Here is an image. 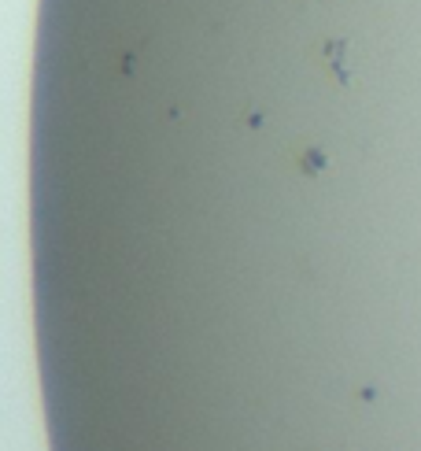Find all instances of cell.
<instances>
[{
  "label": "cell",
  "mask_w": 421,
  "mask_h": 451,
  "mask_svg": "<svg viewBox=\"0 0 421 451\" xmlns=\"http://www.w3.org/2000/svg\"><path fill=\"white\" fill-rule=\"evenodd\" d=\"M321 167H326V156H321V152H307L303 156V170L307 174H318Z\"/></svg>",
  "instance_id": "6da1fadb"
}]
</instances>
